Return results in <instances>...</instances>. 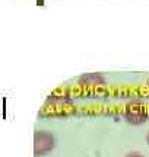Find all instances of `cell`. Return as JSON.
I'll return each instance as SVG.
<instances>
[{
    "instance_id": "obj_1",
    "label": "cell",
    "mask_w": 149,
    "mask_h": 157,
    "mask_svg": "<svg viewBox=\"0 0 149 157\" xmlns=\"http://www.w3.org/2000/svg\"><path fill=\"white\" fill-rule=\"evenodd\" d=\"M54 148V137L47 131H37L34 137L35 157L46 156Z\"/></svg>"
},
{
    "instance_id": "obj_2",
    "label": "cell",
    "mask_w": 149,
    "mask_h": 157,
    "mask_svg": "<svg viewBox=\"0 0 149 157\" xmlns=\"http://www.w3.org/2000/svg\"><path fill=\"white\" fill-rule=\"evenodd\" d=\"M126 157H145V156H142L140 153H129V154H126Z\"/></svg>"
},
{
    "instance_id": "obj_3",
    "label": "cell",
    "mask_w": 149,
    "mask_h": 157,
    "mask_svg": "<svg viewBox=\"0 0 149 157\" xmlns=\"http://www.w3.org/2000/svg\"><path fill=\"white\" fill-rule=\"evenodd\" d=\"M37 6H44V0H37Z\"/></svg>"
},
{
    "instance_id": "obj_4",
    "label": "cell",
    "mask_w": 149,
    "mask_h": 157,
    "mask_svg": "<svg viewBox=\"0 0 149 157\" xmlns=\"http://www.w3.org/2000/svg\"><path fill=\"white\" fill-rule=\"evenodd\" d=\"M146 141H148V144H149V132L146 134Z\"/></svg>"
},
{
    "instance_id": "obj_5",
    "label": "cell",
    "mask_w": 149,
    "mask_h": 157,
    "mask_svg": "<svg viewBox=\"0 0 149 157\" xmlns=\"http://www.w3.org/2000/svg\"><path fill=\"white\" fill-rule=\"evenodd\" d=\"M148 84H149V80H148Z\"/></svg>"
}]
</instances>
